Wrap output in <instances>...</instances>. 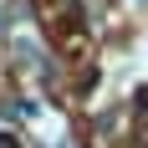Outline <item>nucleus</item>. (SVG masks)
Returning <instances> with one entry per match:
<instances>
[{
	"label": "nucleus",
	"mask_w": 148,
	"mask_h": 148,
	"mask_svg": "<svg viewBox=\"0 0 148 148\" xmlns=\"http://www.w3.org/2000/svg\"><path fill=\"white\" fill-rule=\"evenodd\" d=\"M15 56H21V61L31 66V56H41V46L31 41V36H15Z\"/></svg>",
	"instance_id": "nucleus-1"
},
{
	"label": "nucleus",
	"mask_w": 148,
	"mask_h": 148,
	"mask_svg": "<svg viewBox=\"0 0 148 148\" xmlns=\"http://www.w3.org/2000/svg\"><path fill=\"white\" fill-rule=\"evenodd\" d=\"M0 148H21V143H15V138H10V133H0Z\"/></svg>",
	"instance_id": "nucleus-2"
},
{
	"label": "nucleus",
	"mask_w": 148,
	"mask_h": 148,
	"mask_svg": "<svg viewBox=\"0 0 148 148\" xmlns=\"http://www.w3.org/2000/svg\"><path fill=\"white\" fill-rule=\"evenodd\" d=\"M0 26H5V5H0Z\"/></svg>",
	"instance_id": "nucleus-3"
},
{
	"label": "nucleus",
	"mask_w": 148,
	"mask_h": 148,
	"mask_svg": "<svg viewBox=\"0 0 148 148\" xmlns=\"http://www.w3.org/2000/svg\"><path fill=\"white\" fill-rule=\"evenodd\" d=\"M51 148H72V143H51Z\"/></svg>",
	"instance_id": "nucleus-4"
}]
</instances>
